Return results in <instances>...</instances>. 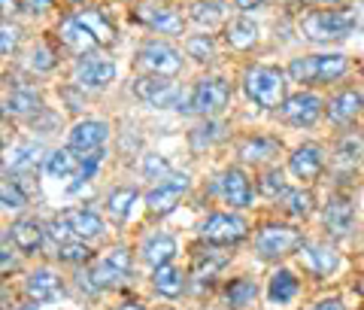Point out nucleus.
<instances>
[{"instance_id":"54","label":"nucleus","mask_w":364,"mask_h":310,"mask_svg":"<svg viewBox=\"0 0 364 310\" xmlns=\"http://www.w3.org/2000/svg\"><path fill=\"white\" fill-rule=\"evenodd\" d=\"M6 16V6H4V0H0V19H4Z\"/></svg>"},{"instance_id":"42","label":"nucleus","mask_w":364,"mask_h":310,"mask_svg":"<svg viewBox=\"0 0 364 310\" xmlns=\"http://www.w3.org/2000/svg\"><path fill=\"white\" fill-rule=\"evenodd\" d=\"M31 67H33V71H40V73L52 71V67H55V52L49 49V46H37V49L31 52Z\"/></svg>"},{"instance_id":"19","label":"nucleus","mask_w":364,"mask_h":310,"mask_svg":"<svg viewBox=\"0 0 364 310\" xmlns=\"http://www.w3.org/2000/svg\"><path fill=\"white\" fill-rule=\"evenodd\" d=\"M289 165L298 180H316L318 170H322V153H318V146H301Z\"/></svg>"},{"instance_id":"35","label":"nucleus","mask_w":364,"mask_h":310,"mask_svg":"<svg viewBox=\"0 0 364 310\" xmlns=\"http://www.w3.org/2000/svg\"><path fill=\"white\" fill-rule=\"evenodd\" d=\"M134 204H136V189H116L109 195V201H107L112 219H128Z\"/></svg>"},{"instance_id":"24","label":"nucleus","mask_w":364,"mask_h":310,"mask_svg":"<svg viewBox=\"0 0 364 310\" xmlns=\"http://www.w3.org/2000/svg\"><path fill=\"white\" fill-rule=\"evenodd\" d=\"M294 295H298V280H294V274L291 271H277L273 274L270 286H267L270 304H289Z\"/></svg>"},{"instance_id":"6","label":"nucleus","mask_w":364,"mask_h":310,"mask_svg":"<svg viewBox=\"0 0 364 310\" xmlns=\"http://www.w3.org/2000/svg\"><path fill=\"white\" fill-rule=\"evenodd\" d=\"M140 64L155 76H176L182 71V58L176 49H170L167 43H146L140 49Z\"/></svg>"},{"instance_id":"9","label":"nucleus","mask_w":364,"mask_h":310,"mask_svg":"<svg viewBox=\"0 0 364 310\" xmlns=\"http://www.w3.org/2000/svg\"><path fill=\"white\" fill-rule=\"evenodd\" d=\"M282 116H286V122L298 125V128H310L322 116V100L316 95H304V91L301 95H291L282 103Z\"/></svg>"},{"instance_id":"5","label":"nucleus","mask_w":364,"mask_h":310,"mask_svg":"<svg viewBox=\"0 0 364 310\" xmlns=\"http://www.w3.org/2000/svg\"><path fill=\"white\" fill-rule=\"evenodd\" d=\"M200 234L210 240V244H237V240L246 237V222L240 216L231 213H213L207 222L200 225Z\"/></svg>"},{"instance_id":"36","label":"nucleus","mask_w":364,"mask_h":310,"mask_svg":"<svg viewBox=\"0 0 364 310\" xmlns=\"http://www.w3.org/2000/svg\"><path fill=\"white\" fill-rule=\"evenodd\" d=\"M277 149H279V143H277V140H267V137H255V140L243 143L240 155L246 158V162H264V158L277 155Z\"/></svg>"},{"instance_id":"31","label":"nucleus","mask_w":364,"mask_h":310,"mask_svg":"<svg viewBox=\"0 0 364 310\" xmlns=\"http://www.w3.org/2000/svg\"><path fill=\"white\" fill-rule=\"evenodd\" d=\"M346 73L343 55H316V83H331Z\"/></svg>"},{"instance_id":"17","label":"nucleus","mask_w":364,"mask_h":310,"mask_svg":"<svg viewBox=\"0 0 364 310\" xmlns=\"http://www.w3.org/2000/svg\"><path fill=\"white\" fill-rule=\"evenodd\" d=\"M58 222H64V225L73 232V237H79V240L97 237L100 232H104V222H100L91 210H64V213L58 216Z\"/></svg>"},{"instance_id":"14","label":"nucleus","mask_w":364,"mask_h":310,"mask_svg":"<svg viewBox=\"0 0 364 310\" xmlns=\"http://www.w3.org/2000/svg\"><path fill=\"white\" fill-rule=\"evenodd\" d=\"M219 192H222V198L231 204V207H249V201H252V189H249V180H246L237 167H231V170H225V174H222Z\"/></svg>"},{"instance_id":"45","label":"nucleus","mask_w":364,"mask_h":310,"mask_svg":"<svg viewBox=\"0 0 364 310\" xmlns=\"http://www.w3.org/2000/svg\"><path fill=\"white\" fill-rule=\"evenodd\" d=\"M146 174H149V177H164L167 174V162H164V158H158V155H146Z\"/></svg>"},{"instance_id":"37","label":"nucleus","mask_w":364,"mask_h":310,"mask_svg":"<svg viewBox=\"0 0 364 310\" xmlns=\"http://www.w3.org/2000/svg\"><path fill=\"white\" fill-rule=\"evenodd\" d=\"M282 204H286L289 213L306 216V213L313 210V195L304 192V189H286V192H282Z\"/></svg>"},{"instance_id":"43","label":"nucleus","mask_w":364,"mask_h":310,"mask_svg":"<svg viewBox=\"0 0 364 310\" xmlns=\"http://www.w3.org/2000/svg\"><path fill=\"white\" fill-rule=\"evenodd\" d=\"M261 192L270 195V198H279V195L286 192V182H282V170H270V174H264V180H261Z\"/></svg>"},{"instance_id":"26","label":"nucleus","mask_w":364,"mask_h":310,"mask_svg":"<svg viewBox=\"0 0 364 310\" xmlns=\"http://www.w3.org/2000/svg\"><path fill=\"white\" fill-rule=\"evenodd\" d=\"M152 283H155V289L161 292L164 298H176V295H182V286H186V280H182V271H176L173 265L155 268Z\"/></svg>"},{"instance_id":"8","label":"nucleus","mask_w":364,"mask_h":310,"mask_svg":"<svg viewBox=\"0 0 364 310\" xmlns=\"http://www.w3.org/2000/svg\"><path fill=\"white\" fill-rule=\"evenodd\" d=\"M228 98H231V88H228L225 79H203L191 95V110L200 113V116H213V113L225 110Z\"/></svg>"},{"instance_id":"32","label":"nucleus","mask_w":364,"mask_h":310,"mask_svg":"<svg viewBox=\"0 0 364 310\" xmlns=\"http://www.w3.org/2000/svg\"><path fill=\"white\" fill-rule=\"evenodd\" d=\"M46 170H49L52 177H70L76 174V170H82L76 162V155L70 153V149H55V153L46 158Z\"/></svg>"},{"instance_id":"16","label":"nucleus","mask_w":364,"mask_h":310,"mask_svg":"<svg viewBox=\"0 0 364 310\" xmlns=\"http://www.w3.org/2000/svg\"><path fill=\"white\" fill-rule=\"evenodd\" d=\"M136 19L146 21L149 28H155L158 33H179L182 31V19L167 6H155V4H146L136 9Z\"/></svg>"},{"instance_id":"23","label":"nucleus","mask_w":364,"mask_h":310,"mask_svg":"<svg viewBox=\"0 0 364 310\" xmlns=\"http://www.w3.org/2000/svg\"><path fill=\"white\" fill-rule=\"evenodd\" d=\"M13 244L21 249V252H33L40 244H43V225L37 219H31V216H25V219H18L13 225Z\"/></svg>"},{"instance_id":"47","label":"nucleus","mask_w":364,"mask_h":310,"mask_svg":"<svg viewBox=\"0 0 364 310\" xmlns=\"http://www.w3.org/2000/svg\"><path fill=\"white\" fill-rule=\"evenodd\" d=\"M16 6H21V9H28V13H43L46 6H49V0H13Z\"/></svg>"},{"instance_id":"13","label":"nucleus","mask_w":364,"mask_h":310,"mask_svg":"<svg viewBox=\"0 0 364 310\" xmlns=\"http://www.w3.org/2000/svg\"><path fill=\"white\" fill-rule=\"evenodd\" d=\"M107 125L97 119H85L73 125L70 131V149H79V153H97V146L107 140Z\"/></svg>"},{"instance_id":"51","label":"nucleus","mask_w":364,"mask_h":310,"mask_svg":"<svg viewBox=\"0 0 364 310\" xmlns=\"http://www.w3.org/2000/svg\"><path fill=\"white\" fill-rule=\"evenodd\" d=\"M119 310H146V307L136 304V301H124V304H119Z\"/></svg>"},{"instance_id":"46","label":"nucleus","mask_w":364,"mask_h":310,"mask_svg":"<svg viewBox=\"0 0 364 310\" xmlns=\"http://www.w3.org/2000/svg\"><path fill=\"white\" fill-rule=\"evenodd\" d=\"M18 265L16 256H13V249H6V247H0V274H6V271H13Z\"/></svg>"},{"instance_id":"12","label":"nucleus","mask_w":364,"mask_h":310,"mask_svg":"<svg viewBox=\"0 0 364 310\" xmlns=\"http://www.w3.org/2000/svg\"><path fill=\"white\" fill-rule=\"evenodd\" d=\"M322 222L334 237H346L355 225V213H352V204L346 198H331L322 210Z\"/></svg>"},{"instance_id":"48","label":"nucleus","mask_w":364,"mask_h":310,"mask_svg":"<svg viewBox=\"0 0 364 310\" xmlns=\"http://www.w3.org/2000/svg\"><path fill=\"white\" fill-rule=\"evenodd\" d=\"M16 40H18V37H16V31H0V58H4V55L13 49Z\"/></svg>"},{"instance_id":"15","label":"nucleus","mask_w":364,"mask_h":310,"mask_svg":"<svg viewBox=\"0 0 364 310\" xmlns=\"http://www.w3.org/2000/svg\"><path fill=\"white\" fill-rule=\"evenodd\" d=\"M25 289H28V295H31V301H55L61 292H64V286H61V277H55L52 271H33L31 277H28V283H25Z\"/></svg>"},{"instance_id":"38","label":"nucleus","mask_w":364,"mask_h":310,"mask_svg":"<svg viewBox=\"0 0 364 310\" xmlns=\"http://www.w3.org/2000/svg\"><path fill=\"white\" fill-rule=\"evenodd\" d=\"M0 204L9 207V210H21V207L28 204V198H25V192H21L13 180L0 177Z\"/></svg>"},{"instance_id":"20","label":"nucleus","mask_w":364,"mask_h":310,"mask_svg":"<svg viewBox=\"0 0 364 310\" xmlns=\"http://www.w3.org/2000/svg\"><path fill=\"white\" fill-rule=\"evenodd\" d=\"M225 40H228V46L231 49H252L255 46V40H258V25L252 19H234L231 25H228V31H225Z\"/></svg>"},{"instance_id":"1","label":"nucleus","mask_w":364,"mask_h":310,"mask_svg":"<svg viewBox=\"0 0 364 310\" xmlns=\"http://www.w3.org/2000/svg\"><path fill=\"white\" fill-rule=\"evenodd\" d=\"M243 88L249 100H255L258 107L277 110L286 103V76L273 71V67H252V71H246Z\"/></svg>"},{"instance_id":"2","label":"nucleus","mask_w":364,"mask_h":310,"mask_svg":"<svg viewBox=\"0 0 364 310\" xmlns=\"http://www.w3.org/2000/svg\"><path fill=\"white\" fill-rule=\"evenodd\" d=\"M352 28H355V13H331V9L328 13H310L301 25V31L316 43L340 40L352 33Z\"/></svg>"},{"instance_id":"28","label":"nucleus","mask_w":364,"mask_h":310,"mask_svg":"<svg viewBox=\"0 0 364 310\" xmlns=\"http://www.w3.org/2000/svg\"><path fill=\"white\" fill-rule=\"evenodd\" d=\"M40 153H43V149H40L37 143H21V146H16L13 153H9L6 167H9V170H16V174L33 170V167L40 165Z\"/></svg>"},{"instance_id":"34","label":"nucleus","mask_w":364,"mask_h":310,"mask_svg":"<svg viewBox=\"0 0 364 310\" xmlns=\"http://www.w3.org/2000/svg\"><path fill=\"white\" fill-rule=\"evenodd\" d=\"M43 107V100L37 91H13L6 100V110L9 113H16V116H28V113H40Z\"/></svg>"},{"instance_id":"11","label":"nucleus","mask_w":364,"mask_h":310,"mask_svg":"<svg viewBox=\"0 0 364 310\" xmlns=\"http://www.w3.org/2000/svg\"><path fill=\"white\" fill-rule=\"evenodd\" d=\"M116 76V64L109 58H82L76 64V83L82 88H104Z\"/></svg>"},{"instance_id":"41","label":"nucleus","mask_w":364,"mask_h":310,"mask_svg":"<svg viewBox=\"0 0 364 310\" xmlns=\"http://www.w3.org/2000/svg\"><path fill=\"white\" fill-rule=\"evenodd\" d=\"M289 73L294 83H316V55L313 58H294L289 64Z\"/></svg>"},{"instance_id":"30","label":"nucleus","mask_w":364,"mask_h":310,"mask_svg":"<svg viewBox=\"0 0 364 310\" xmlns=\"http://www.w3.org/2000/svg\"><path fill=\"white\" fill-rule=\"evenodd\" d=\"M255 295H258V286H255V280H249V277L231 280L228 283V289H225V298H228V304L231 307H246L249 301H255Z\"/></svg>"},{"instance_id":"18","label":"nucleus","mask_w":364,"mask_h":310,"mask_svg":"<svg viewBox=\"0 0 364 310\" xmlns=\"http://www.w3.org/2000/svg\"><path fill=\"white\" fill-rule=\"evenodd\" d=\"M301 262H304V268H306V271L318 274V277H328V274L337 271V265H340L337 252H334L331 247H322V244L304 247V256H301Z\"/></svg>"},{"instance_id":"39","label":"nucleus","mask_w":364,"mask_h":310,"mask_svg":"<svg viewBox=\"0 0 364 310\" xmlns=\"http://www.w3.org/2000/svg\"><path fill=\"white\" fill-rule=\"evenodd\" d=\"M186 49H188V55H191V58H195V61H200V64H203V61H213V58H215V46H213V40L207 37V33H198V37H191Z\"/></svg>"},{"instance_id":"29","label":"nucleus","mask_w":364,"mask_h":310,"mask_svg":"<svg viewBox=\"0 0 364 310\" xmlns=\"http://www.w3.org/2000/svg\"><path fill=\"white\" fill-rule=\"evenodd\" d=\"M76 19L88 28V33H91V37H95L97 43H109L112 37H116V31H112L109 19H104V16L97 13V9H82V13H79Z\"/></svg>"},{"instance_id":"10","label":"nucleus","mask_w":364,"mask_h":310,"mask_svg":"<svg viewBox=\"0 0 364 310\" xmlns=\"http://www.w3.org/2000/svg\"><path fill=\"white\" fill-rule=\"evenodd\" d=\"M134 91H136V98L146 100V103H152V107H173V103H179V88L164 83L161 76H143V79H136Z\"/></svg>"},{"instance_id":"21","label":"nucleus","mask_w":364,"mask_h":310,"mask_svg":"<svg viewBox=\"0 0 364 310\" xmlns=\"http://www.w3.org/2000/svg\"><path fill=\"white\" fill-rule=\"evenodd\" d=\"M176 256V240L167 237V234H155L146 240L143 247V259L149 262L152 268H161V265H170V259Z\"/></svg>"},{"instance_id":"27","label":"nucleus","mask_w":364,"mask_h":310,"mask_svg":"<svg viewBox=\"0 0 364 310\" xmlns=\"http://www.w3.org/2000/svg\"><path fill=\"white\" fill-rule=\"evenodd\" d=\"M225 262H228V256H222L219 249H200V252H195V262H191V274H195L198 280H210L215 271L225 268Z\"/></svg>"},{"instance_id":"50","label":"nucleus","mask_w":364,"mask_h":310,"mask_svg":"<svg viewBox=\"0 0 364 310\" xmlns=\"http://www.w3.org/2000/svg\"><path fill=\"white\" fill-rule=\"evenodd\" d=\"M261 4H264V0H237V6H240V9H255Z\"/></svg>"},{"instance_id":"33","label":"nucleus","mask_w":364,"mask_h":310,"mask_svg":"<svg viewBox=\"0 0 364 310\" xmlns=\"http://www.w3.org/2000/svg\"><path fill=\"white\" fill-rule=\"evenodd\" d=\"M191 19L203 28H215V25H222V19H225V6L215 4V0H198V4L191 6Z\"/></svg>"},{"instance_id":"52","label":"nucleus","mask_w":364,"mask_h":310,"mask_svg":"<svg viewBox=\"0 0 364 310\" xmlns=\"http://www.w3.org/2000/svg\"><path fill=\"white\" fill-rule=\"evenodd\" d=\"M13 310H37V301H25V304H18V307H13Z\"/></svg>"},{"instance_id":"25","label":"nucleus","mask_w":364,"mask_h":310,"mask_svg":"<svg viewBox=\"0 0 364 310\" xmlns=\"http://www.w3.org/2000/svg\"><path fill=\"white\" fill-rule=\"evenodd\" d=\"M361 110V95L358 91H343V95H337L331 103H328V116L334 122H352L358 116Z\"/></svg>"},{"instance_id":"44","label":"nucleus","mask_w":364,"mask_h":310,"mask_svg":"<svg viewBox=\"0 0 364 310\" xmlns=\"http://www.w3.org/2000/svg\"><path fill=\"white\" fill-rule=\"evenodd\" d=\"M219 125H203V128H198L195 134H191V143H195V149H200L203 143H213L215 137H219Z\"/></svg>"},{"instance_id":"40","label":"nucleus","mask_w":364,"mask_h":310,"mask_svg":"<svg viewBox=\"0 0 364 310\" xmlns=\"http://www.w3.org/2000/svg\"><path fill=\"white\" fill-rule=\"evenodd\" d=\"M58 259L61 262H88L91 259V249L82 244V240H64V244H58Z\"/></svg>"},{"instance_id":"49","label":"nucleus","mask_w":364,"mask_h":310,"mask_svg":"<svg viewBox=\"0 0 364 310\" xmlns=\"http://www.w3.org/2000/svg\"><path fill=\"white\" fill-rule=\"evenodd\" d=\"M316 310H346V307L340 304L337 298H325V301H318V304H316Z\"/></svg>"},{"instance_id":"4","label":"nucleus","mask_w":364,"mask_h":310,"mask_svg":"<svg viewBox=\"0 0 364 310\" xmlns=\"http://www.w3.org/2000/svg\"><path fill=\"white\" fill-rule=\"evenodd\" d=\"M301 247V232L289 225H267L255 234V249L261 259H282Z\"/></svg>"},{"instance_id":"22","label":"nucleus","mask_w":364,"mask_h":310,"mask_svg":"<svg viewBox=\"0 0 364 310\" xmlns=\"http://www.w3.org/2000/svg\"><path fill=\"white\" fill-rule=\"evenodd\" d=\"M61 40L70 46L73 52H88V49H95L97 46V40L91 37L88 28L79 19H64L61 21Z\"/></svg>"},{"instance_id":"7","label":"nucleus","mask_w":364,"mask_h":310,"mask_svg":"<svg viewBox=\"0 0 364 310\" xmlns=\"http://www.w3.org/2000/svg\"><path fill=\"white\" fill-rule=\"evenodd\" d=\"M186 189H188V177L186 174H173V177H167L164 182H158V186L146 195V207H149L152 213H158V216H164V213H170L173 207L179 204V198L186 195Z\"/></svg>"},{"instance_id":"53","label":"nucleus","mask_w":364,"mask_h":310,"mask_svg":"<svg viewBox=\"0 0 364 310\" xmlns=\"http://www.w3.org/2000/svg\"><path fill=\"white\" fill-rule=\"evenodd\" d=\"M304 4H340V0H304Z\"/></svg>"},{"instance_id":"3","label":"nucleus","mask_w":364,"mask_h":310,"mask_svg":"<svg viewBox=\"0 0 364 310\" xmlns=\"http://www.w3.org/2000/svg\"><path fill=\"white\" fill-rule=\"evenodd\" d=\"M131 271V256L128 249H112L104 262H97L88 274H82V286L88 283V289H112L119 286Z\"/></svg>"}]
</instances>
